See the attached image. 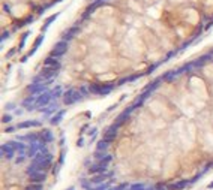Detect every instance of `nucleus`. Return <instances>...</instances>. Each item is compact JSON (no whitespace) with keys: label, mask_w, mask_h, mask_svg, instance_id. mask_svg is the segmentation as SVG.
Returning a JSON list of instances; mask_svg holds the SVG:
<instances>
[{"label":"nucleus","mask_w":213,"mask_h":190,"mask_svg":"<svg viewBox=\"0 0 213 190\" xmlns=\"http://www.w3.org/2000/svg\"><path fill=\"white\" fill-rule=\"evenodd\" d=\"M54 135L50 129L15 136L2 145V190H47L56 171L51 151Z\"/></svg>","instance_id":"nucleus-1"}]
</instances>
